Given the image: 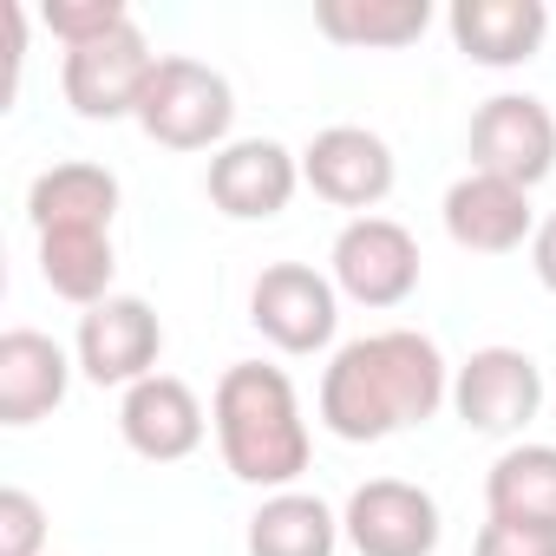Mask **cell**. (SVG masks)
<instances>
[{"mask_svg": "<svg viewBox=\"0 0 556 556\" xmlns=\"http://www.w3.org/2000/svg\"><path fill=\"white\" fill-rule=\"evenodd\" d=\"M471 556H556V530L549 523H510V517H491L471 543Z\"/></svg>", "mask_w": 556, "mask_h": 556, "instance_id": "cb8c5ba5", "label": "cell"}, {"mask_svg": "<svg viewBox=\"0 0 556 556\" xmlns=\"http://www.w3.org/2000/svg\"><path fill=\"white\" fill-rule=\"evenodd\" d=\"M341 536L361 556H432L439 504H432V491H419L406 478H367L341 510Z\"/></svg>", "mask_w": 556, "mask_h": 556, "instance_id": "7c38bea8", "label": "cell"}, {"mask_svg": "<svg viewBox=\"0 0 556 556\" xmlns=\"http://www.w3.org/2000/svg\"><path fill=\"white\" fill-rule=\"evenodd\" d=\"M530 268H536V282L556 295V216L536 223V236H530Z\"/></svg>", "mask_w": 556, "mask_h": 556, "instance_id": "d4e9b609", "label": "cell"}, {"mask_svg": "<svg viewBox=\"0 0 556 556\" xmlns=\"http://www.w3.org/2000/svg\"><path fill=\"white\" fill-rule=\"evenodd\" d=\"M445 27L471 66H523L549 34V8L543 0H458Z\"/></svg>", "mask_w": 556, "mask_h": 556, "instance_id": "2e32d148", "label": "cell"}, {"mask_svg": "<svg viewBox=\"0 0 556 556\" xmlns=\"http://www.w3.org/2000/svg\"><path fill=\"white\" fill-rule=\"evenodd\" d=\"M210 426H216V452L229 465V478L255 484V491H295V478L308 471V419L295 400V380L282 367L262 361H236L216 380L210 400Z\"/></svg>", "mask_w": 556, "mask_h": 556, "instance_id": "7a4b0ae2", "label": "cell"}, {"mask_svg": "<svg viewBox=\"0 0 556 556\" xmlns=\"http://www.w3.org/2000/svg\"><path fill=\"white\" fill-rule=\"evenodd\" d=\"M452 413L484 439H510L543 413V367L523 348H478L452 374Z\"/></svg>", "mask_w": 556, "mask_h": 556, "instance_id": "ba28073f", "label": "cell"}, {"mask_svg": "<svg viewBox=\"0 0 556 556\" xmlns=\"http://www.w3.org/2000/svg\"><path fill=\"white\" fill-rule=\"evenodd\" d=\"M73 387V361L40 328L0 334V426H40Z\"/></svg>", "mask_w": 556, "mask_h": 556, "instance_id": "9a60e30c", "label": "cell"}, {"mask_svg": "<svg viewBox=\"0 0 556 556\" xmlns=\"http://www.w3.org/2000/svg\"><path fill=\"white\" fill-rule=\"evenodd\" d=\"M112 275H118L112 229H53V236H40V282L60 302L99 308L112 295Z\"/></svg>", "mask_w": 556, "mask_h": 556, "instance_id": "ac0fdd59", "label": "cell"}, {"mask_svg": "<svg viewBox=\"0 0 556 556\" xmlns=\"http://www.w3.org/2000/svg\"><path fill=\"white\" fill-rule=\"evenodd\" d=\"M73 354H79V374H86L92 387H125V393H131L138 380L157 374L164 321H157V308L138 302V295H105L99 308L79 315Z\"/></svg>", "mask_w": 556, "mask_h": 556, "instance_id": "9c48e42d", "label": "cell"}, {"mask_svg": "<svg viewBox=\"0 0 556 556\" xmlns=\"http://www.w3.org/2000/svg\"><path fill=\"white\" fill-rule=\"evenodd\" d=\"M484 510L556 530V445H510L484 478Z\"/></svg>", "mask_w": 556, "mask_h": 556, "instance_id": "44dd1931", "label": "cell"}, {"mask_svg": "<svg viewBox=\"0 0 556 556\" xmlns=\"http://www.w3.org/2000/svg\"><path fill=\"white\" fill-rule=\"evenodd\" d=\"M47 27H53V40L73 53V47H92V40L118 34V27H131V14H125V0H53V8H47Z\"/></svg>", "mask_w": 556, "mask_h": 556, "instance_id": "7402d4cb", "label": "cell"}, {"mask_svg": "<svg viewBox=\"0 0 556 556\" xmlns=\"http://www.w3.org/2000/svg\"><path fill=\"white\" fill-rule=\"evenodd\" d=\"M445 236L471 255H510L536 236V216H530V190L504 184V177H484V170H465L452 190H445Z\"/></svg>", "mask_w": 556, "mask_h": 556, "instance_id": "5bb4252c", "label": "cell"}, {"mask_svg": "<svg viewBox=\"0 0 556 556\" xmlns=\"http://www.w3.org/2000/svg\"><path fill=\"white\" fill-rule=\"evenodd\" d=\"M112 216H118V177L105 164H86V157L40 170L34 190H27L34 236H53V229H112Z\"/></svg>", "mask_w": 556, "mask_h": 556, "instance_id": "e0dca14e", "label": "cell"}, {"mask_svg": "<svg viewBox=\"0 0 556 556\" xmlns=\"http://www.w3.org/2000/svg\"><path fill=\"white\" fill-rule=\"evenodd\" d=\"M249 321L282 354H321L341 328V289L308 262H268L249 289Z\"/></svg>", "mask_w": 556, "mask_h": 556, "instance_id": "277c9868", "label": "cell"}, {"mask_svg": "<svg viewBox=\"0 0 556 556\" xmlns=\"http://www.w3.org/2000/svg\"><path fill=\"white\" fill-rule=\"evenodd\" d=\"M471 170L536 190L556 170V118L530 92H497L471 112Z\"/></svg>", "mask_w": 556, "mask_h": 556, "instance_id": "8992f818", "label": "cell"}, {"mask_svg": "<svg viewBox=\"0 0 556 556\" xmlns=\"http://www.w3.org/2000/svg\"><path fill=\"white\" fill-rule=\"evenodd\" d=\"M334 289L361 308H400L419 289V242L393 216H354L334 236Z\"/></svg>", "mask_w": 556, "mask_h": 556, "instance_id": "52a82bcc", "label": "cell"}, {"mask_svg": "<svg viewBox=\"0 0 556 556\" xmlns=\"http://www.w3.org/2000/svg\"><path fill=\"white\" fill-rule=\"evenodd\" d=\"M393 177H400L393 144H387L380 131H367V125H328V131H315L308 151H302V184H308L321 203H334V210L374 216V203L393 197Z\"/></svg>", "mask_w": 556, "mask_h": 556, "instance_id": "30bf717a", "label": "cell"}, {"mask_svg": "<svg viewBox=\"0 0 556 556\" xmlns=\"http://www.w3.org/2000/svg\"><path fill=\"white\" fill-rule=\"evenodd\" d=\"M151 73H157V53L131 21V27H118V34L92 40V47H73L66 66H60V86H66V105L79 118L112 125V118H138Z\"/></svg>", "mask_w": 556, "mask_h": 556, "instance_id": "5b68a950", "label": "cell"}, {"mask_svg": "<svg viewBox=\"0 0 556 556\" xmlns=\"http://www.w3.org/2000/svg\"><path fill=\"white\" fill-rule=\"evenodd\" d=\"M452 400V367L432 334L419 328H380L348 348H334L321 374V426L348 445L393 439L406 426H426Z\"/></svg>", "mask_w": 556, "mask_h": 556, "instance_id": "6da1fadb", "label": "cell"}, {"mask_svg": "<svg viewBox=\"0 0 556 556\" xmlns=\"http://www.w3.org/2000/svg\"><path fill=\"white\" fill-rule=\"evenodd\" d=\"M210 203L229 216V223H268L282 216L302 190V157L275 138H236L210 157V177H203Z\"/></svg>", "mask_w": 556, "mask_h": 556, "instance_id": "8fae6325", "label": "cell"}, {"mask_svg": "<svg viewBox=\"0 0 556 556\" xmlns=\"http://www.w3.org/2000/svg\"><path fill=\"white\" fill-rule=\"evenodd\" d=\"M40 543H47L40 497L21 491V484H8V491H0V556H40Z\"/></svg>", "mask_w": 556, "mask_h": 556, "instance_id": "603a6c76", "label": "cell"}, {"mask_svg": "<svg viewBox=\"0 0 556 556\" xmlns=\"http://www.w3.org/2000/svg\"><path fill=\"white\" fill-rule=\"evenodd\" d=\"M315 27H321L334 47L393 53V47H413V40L432 27V8H426V0H321V8H315Z\"/></svg>", "mask_w": 556, "mask_h": 556, "instance_id": "d6986e66", "label": "cell"}, {"mask_svg": "<svg viewBox=\"0 0 556 556\" xmlns=\"http://www.w3.org/2000/svg\"><path fill=\"white\" fill-rule=\"evenodd\" d=\"M118 432L144 465H177L203 445V400L177 374H151L118 400Z\"/></svg>", "mask_w": 556, "mask_h": 556, "instance_id": "4fadbf2b", "label": "cell"}, {"mask_svg": "<svg viewBox=\"0 0 556 556\" xmlns=\"http://www.w3.org/2000/svg\"><path fill=\"white\" fill-rule=\"evenodd\" d=\"M138 125L164 151H223V138L236 125V92L216 66H203L190 53H164L144 86Z\"/></svg>", "mask_w": 556, "mask_h": 556, "instance_id": "3957f363", "label": "cell"}, {"mask_svg": "<svg viewBox=\"0 0 556 556\" xmlns=\"http://www.w3.org/2000/svg\"><path fill=\"white\" fill-rule=\"evenodd\" d=\"M341 517L308 491H275L249 517V556H334Z\"/></svg>", "mask_w": 556, "mask_h": 556, "instance_id": "ffe728a7", "label": "cell"}]
</instances>
